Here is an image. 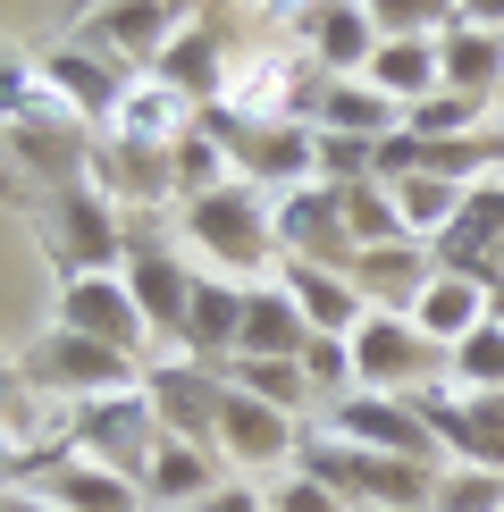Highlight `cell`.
I'll list each match as a JSON object with an SVG mask.
<instances>
[{
    "label": "cell",
    "mask_w": 504,
    "mask_h": 512,
    "mask_svg": "<svg viewBox=\"0 0 504 512\" xmlns=\"http://www.w3.org/2000/svg\"><path fill=\"white\" fill-rule=\"evenodd\" d=\"M437 42H446V34H437ZM437 42H378L362 76H370L387 101H404V110H412V101L446 93V59H437Z\"/></svg>",
    "instance_id": "27"
},
{
    "label": "cell",
    "mask_w": 504,
    "mask_h": 512,
    "mask_svg": "<svg viewBox=\"0 0 504 512\" xmlns=\"http://www.w3.org/2000/svg\"><path fill=\"white\" fill-rule=\"evenodd\" d=\"M194 126H202V101H185L177 84H160L152 68H143L135 84H126V101L110 110L101 135H118V143H185Z\"/></svg>",
    "instance_id": "22"
},
{
    "label": "cell",
    "mask_w": 504,
    "mask_h": 512,
    "mask_svg": "<svg viewBox=\"0 0 504 512\" xmlns=\"http://www.w3.org/2000/svg\"><path fill=\"white\" fill-rule=\"evenodd\" d=\"M34 59H42V93H51L68 118H84L93 135L110 126V110L126 101V84L143 76V68H126V59H110L93 34H68V42H51V51H34Z\"/></svg>",
    "instance_id": "6"
},
{
    "label": "cell",
    "mask_w": 504,
    "mask_h": 512,
    "mask_svg": "<svg viewBox=\"0 0 504 512\" xmlns=\"http://www.w3.org/2000/svg\"><path fill=\"white\" fill-rule=\"evenodd\" d=\"M488 319H496V286H479V277H462V269H437L429 294L412 303V328L429 336L437 353H454L462 336H479Z\"/></svg>",
    "instance_id": "23"
},
{
    "label": "cell",
    "mask_w": 504,
    "mask_h": 512,
    "mask_svg": "<svg viewBox=\"0 0 504 512\" xmlns=\"http://www.w3.org/2000/svg\"><path fill=\"white\" fill-rule=\"evenodd\" d=\"M227 68H236V51H227V26H219V17H185L177 42L160 51V68H152V76H160V84H177L185 101H202V110H210V101L227 93Z\"/></svg>",
    "instance_id": "19"
},
{
    "label": "cell",
    "mask_w": 504,
    "mask_h": 512,
    "mask_svg": "<svg viewBox=\"0 0 504 512\" xmlns=\"http://www.w3.org/2000/svg\"><path fill=\"white\" fill-rule=\"evenodd\" d=\"M496 118H504V84H496Z\"/></svg>",
    "instance_id": "48"
},
{
    "label": "cell",
    "mask_w": 504,
    "mask_h": 512,
    "mask_svg": "<svg viewBox=\"0 0 504 512\" xmlns=\"http://www.w3.org/2000/svg\"><path fill=\"white\" fill-rule=\"evenodd\" d=\"M311 126L320 135H353V143H387V135H404V101H387L370 76H320Z\"/></svg>",
    "instance_id": "21"
},
{
    "label": "cell",
    "mask_w": 504,
    "mask_h": 512,
    "mask_svg": "<svg viewBox=\"0 0 504 512\" xmlns=\"http://www.w3.org/2000/svg\"><path fill=\"white\" fill-rule=\"evenodd\" d=\"M378 42H437L454 34V0H362Z\"/></svg>",
    "instance_id": "33"
},
{
    "label": "cell",
    "mask_w": 504,
    "mask_h": 512,
    "mask_svg": "<svg viewBox=\"0 0 504 512\" xmlns=\"http://www.w3.org/2000/svg\"><path fill=\"white\" fill-rule=\"evenodd\" d=\"M68 445H76V454H93V462H110V471H126V479L143 487V462H152V445H160V412H152V395L126 387V395L76 403V412H68Z\"/></svg>",
    "instance_id": "9"
},
{
    "label": "cell",
    "mask_w": 504,
    "mask_h": 512,
    "mask_svg": "<svg viewBox=\"0 0 504 512\" xmlns=\"http://www.w3.org/2000/svg\"><path fill=\"white\" fill-rule=\"evenodd\" d=\"M320 429L345 437V445H362V454H404V462H437V471H446V454H437V437H429V420H420L412 395L353 387L345 403H328V412H320Z\"/></svg>",
    "instance_id": "10"
},
{
    "label": "cell",
    "mask_w": 504,
    "mask_h": 512,
    "mask_svg": "<svg viewBox=\"0 0 504 512\" xmlns=\"http://www.w3.org/2000/svg\"><path fill=\"white\" fill-rule=\"evenodd\" d=\"M185 26V0H110V9H93L76 34H93L110 59H126V68H160V51L177 42Z\"/></svg>",
    "instance_id": "15"
},
{
    "label": "cell",
    "mask_w": 504,
    "mask_h": 512,
    "mask_svg": "<svg viewBox=\"0 0 504 512\" xmlns=\"http://www.w3.org/2000/svg\"><path fill=\"white\" fill-rule=\"evenodd\" d=\"M345 345H353V378H362L370 395H420V387L446 378V353H437L404 311H370Z\"/></svg>",
    "instance_id": "5"
},
{
    "label": "cell",
    "mask_w": 504,
    "mask_h": 512,
    "mask_svg": "<svg viewBox=\"0 0 504 512\" xmlns=\"http://www.w3.org/2000/svg\"><path fill=\"white\" fill-rule=\"evenodd\" d=\"M446 378L471 395H504V319H488L479 336H462V345L446 353Z\"/></svg>",
    "instance_id": "35"
},
{
    "label": "cell",
    "mask_w": 504,
    "mask_h": 512,
    "mask_svg": "<svg viewBox=\"0 0 504 512\" xmlns=\"http://www.w3.org/2000/svg\"><path fill=\"white\" fill-rule=\"evenodd\" d=\"M51 328L93 336V345H110L126 361H152V345H160L143 303H135V286H126V269H68L51 294Z\"/></svg>",
    "instance_id": "2"
},
{
    "label": "cell",
    "mask_w": 504,
    "mask_h": 512,
    "mask_svg": "<svg viewBox=\"0 0 504 512\" xmlns=\"http://www.w3.org/2000/svg\"><path fill=\"white\" fill-rule=\"evenodd\" d=\"M9 454H17V445H9V429H0V471H9Z\"/></svg>",
    "instance_id": "46"
},
{
    "label": "cell",
    "mask_w": 504,
    "mask_h": 512,
    "mask_svg": "<svg viewBox=\"0 0 504 512\" xmlns=\"http://www.w3.org/2000/svg\"><path fill=\"white\" fill-rule=\"evenodd\" d=\"M51 210V252H59V277L68 269H126V210L101 194L93 177L68 185V194L42 202Z\"/></svg>",
    "instance_id": "11"
},
{
    "label": "cell",
    "mask_w": 504,
    "mask_h": 512,
    "mask_svg": "<svg viewBox=\"0 0 504 512\" xmlns=\"http://www.w3.org/2000/svg\"><path fill=\"white\" fill-rule=\"evenodd\" d=\"M0 512H68V504H51L34 479H0Z\"/></svg>",
    "instance_id": "41"
},
{
    "label": "cell",
    "mask_w": 504,
    "mask_h": 512,
    "mask_svg": "<svg viewBox=\"0 0 504 512\" xmlns=\"http://www.w3.org/2000/svg\"><path fill=\"white\" fill-rule=\"evenodd\" d=\"M194 512H202V504H194Z\"/></svg>",
    "instance_id": "49"
},
{
    "label": "cell",
    "mask_w": 504,
    "mask_h": 512,
    "mask_svg": "<svg viewBox=\"0 0 504 512\" xmlns=\"http://www.w3.org/2000/svg\"><path fill=\"white\" fill-rule=\"evenodd\" d=\"M303 420L294 412H278V403H252V395H236L227 387V403H219V462H236V471H294V454H303Z\"/></svg>",
    "instance_id": "13"
},
{
    "label": "cell",
    "mask_w": 504,
    "mask_h": 512,
    "mask_svg": "<svg viewBox=\"0 0 504 512\" xmlns=\"http://www.w3.org/2000/svg\"><path fill=\"white\" fill-rule=\"evenodd\" d=\"M294 51H303L320 76H362L370 51H378V26H370L362 0H320V9H311V26L294 34Z\"/></svg>",
    "instance_id": "20"
},
{
    "label": "cell",
    "mask_w": 504,
    "mask_h": 512,
    "mask_svg": "<svg viewBox=\"0 0 504 512\" xmlns=\"http://www.w3.org/2000/svg\"><path fill=\"white\" fill-rule=\"evenodd\" d=\"M420 420H429L437 454L454 462V471H504V395H471L454 387V378H437V387H420Z\"/></svg>",
    "instance_id": "7"
},
{
    "label": "cell",
    "mask_w": 504,
    "mask_h": 512,
    "mask_svg": "<svg viewBox=\"0 0 504 512\" xmlns=\"http://www.w3.org/2000/svg\"><path fill=\"white\" fill-rule=\"evenodd\" d=\"M177 227L185 244L202 252L219 277H244V286H261V269L278 277V227H269V194L261 185H219V194H194L177 202Z\"/></svg>",
    "instance_id": "1"
},
{
    "label": "cell",
    "mask_w": 504,
    "mask_h": 512,
    "mask_svg": "<svg viewBox=\"0 0 504 512\" xmlns=\"http://www.w3.org/2000/svg\"><path fill=\"white\" fill-rule=\"evenodd\" d=\"M269 227H278V261H320V269H353V236H345V194L320 185H294L269 194Z\"/></svg>",
    "instance_id": "12"
},
{
    "label": "cell",
    "mask_w": 504,
    "mask_h": 512,
    "mask_svg": "<svg viewBox=\"0 0 504 512\" xmlns=\"http://www.w3.org/2000/svg\"><path fill=\"white\" fill-rule=\"evenodd\" d=\"M143 395H152V412H160V437L219 445L227 370H210V361H194V353H160V361H143Z\"/></svg>",
    "instance_id": "8"
},
{
    "label": "cell",
    "mask_w": 504,
    "mask_h": 512,
    "mask_svg": "<svg viewBox=\"0 0 504 512\" xmlns=\"http://www.w3.org/2000/svg\"><path fill=\"white\" fill-rule=\"evenodd\" d=\"M210 496H219V445L160 437L152 462H143V504H152V512H194Z\"/></svg>",
    "instance_id": "24"
},
{
    "label": "cell",
    "mask_w": 504,
    "mask_h": 512,
    "mask_svg": "<svg viewBox=\"0 0 504 512\" xmlns=\"http://www.w3.org/2000/svg\"><path fill=\"white\" fill-rule=\"evenodd\" d=\"M387 194H395V219H404L412 244H446V227L462 219V194H471V185H454V177H437V168H420V177L387 185Z\"/></svg>",
    "instance_id": "28"
},
{
    "label": "cell",
    "mask_w": 504,
    "mask_h": 512,
    "mask_svg": "<svg viewBox=\"0 0 504 512\" xmlns=\"http://www.w3.org/2000/svg\"><path fill=\"white\" fill-rule=\"evenodd\" d=\"M353 286H362V303L370 311H404L412 319V303L429 294V277H437V244H370V252H353Z\"/></svg>",
    "instance_id": "17"
},
{
    "label": "cell",
    "mask_w": 504,
    "mask_h": 512,
    "mask_svg": "<svg viewBox=\"0 0 504 512\" xmlns=\"http://www.w3.org/2000/svg\"><path fill=\"white\" fill-rule=\"evenodd\" d=\"M269 512H353L336 487H320V479H303V471H286L278 487H269Z\"/></svg>",
    "instance_id": "39"
},
{
    "label": "cell",
    "mask_w": 504,
    "mask_h": 512,
    "mask_svg": "<svg viewBox=\"0 0 504 512\" xmlns=\"http://www.w3.org/2000/svg\"><path fill=\"white\" fill-rule=\"evenodd\" d=\"M252 9H261L269 26H286V34H303V26H311V9H320V0H252Z\"/></svg>",
    "instance_id": "42"
},
{
    "label": "cell",
    "mask_w": 504,
    "mask_h": 512,
    "mask_svg": "<svg viewBox=\"0 0 504 512\" xmlns=\"http://www.w3.org/2000/svg\"><path fill=\"white\" fill-rule=\"evenodd\" d=\"M437 512H504V471H437Z\"/></svg>",
    "instance_id": "38"
},
{
    "label": "cell",
    "mask_w": 504,
    "mask_h": 512,
    "mask_svg": "<svg viewBox=\"0 0 504 512\" xmlns=\"http://www.w3.org/2000/svg\"><path fill=\"white\" fill-rule=\"evenodd\" d=\"M126 286H135V303H143V319H152V336H160L168 353H177L202 269H185V252L168 244L152 219H135V210H126Z\"/></svg>",
    "instance_id": "4"
},
{
    "label": "cell",
    "mask_w": 504,
    "mask_h": 512,
    "mask_svg": "<svg viewBox=\"0 0 504 512\" xmlns=\"http://www.w3.org/2000/svg\"><path fill=\"white\" fill-rule=\"evenodd\" d=\"M303 378H311V395H320V412L345 403L353 387H362V378H353V345H345V336H311V345H303ZM320 412H311V420H320Z\"/></svg>",
    "instance_id": "36"
},
{
    "label": "cell",
    "mask_w": 504,
    "mask_h": 512,
    "mask_svg": "<svg viewBox=\"0 0 504 512\" xmlns=\"http://www.w3.org/2000/svg\"><path fill=\"white\" fill-rule=\"evenodd\" d=\"M345 194V236H353V252H370V244H404V219H395V194L387 185H336Z\"/></svg>",
    "instance_id": "34"
},
{
    "label": "cell",
    "mask_w": 504,
    "mask_h": 512,
    "mask_svg": "<svg viewBox=\"0 0 504 512\" xmlns=\"http://www.w3.org/2000/svg\"><path fill=\"white\" fill-rule=\"evenodd\" d=\"M244 277H219V269H202V286H194V311H185V336H177V353H194L210 361V370H227L244 345Z\"/></svg>",
    "instance_id": "18"
},
{
    "label": "cell",
    "mask_w": 504,
    "mask_h": 512,
    "mask_svg": "<svg viewBox=\"0 0 504 512\" xmlns=\"http://www.w3.org/2000/svg\"><path fill=\"white\" fill-rule=\"evenodd\" d=\"M437 59H446V93H471L496 110V84H504V34H479V26H454L437 42Z\"/></svg>",
    "instance_id": "29"
},
{
    "label": "cell",
    "mask_w": 504,
    "mask_h": 512,
    "mask_svg": "<svg viewBox=\"0 0 504 512\" xmlns=\"http://www.w3.org/2000/svg\"><path fill=\"white\" fill-rule=\"evenodd\" d=\"M244 168H236V143L219 135V126H194V135L177 143V202H194V194H219V185H236Z\"/></svg>",
    "instance_id": "31"
},
{
    "label": "cell",
    "mask_w": 504,
    "mask_h": 512,
    "mask_svg": "<svg viewBox=\"0 0 504 512\" xmlns=\"http://www.w3.org/2000/svg\"><path fill=\"white\" fill-rule=\"evenodd\" d=\"M479 126H488V101H471V93H429L404 110V135H420V143H462Z\"/></svg>",
    "instance_id": "32"
},
{
    "label": "cell",
    "mask_w": 504,
    "mask_h": 512,
    "mask_svg": "<svg viewBox=\"0 0 504 512\" xmlns=\"http://www.w3.org/2000/svg\"><path fill=\"white\" fill-rule=\"evenodd\" d=\"M353 512H387V504H353Z\"/></svg>",
    "instance_id": "47"
},
{
    "label": "cell",
    "mask_w": 504,
    "mask_h": 512,
    "mask_svg": "<svg viewBox=\"0 0 504 512\" xmlns=\"http://www.w3.org/2000/svg\"><path fill=\"white\" fill-rule=\"evenodd\" d=\"M278 286L294 294V311L311 319V336H353L370 319L362 286H353L345 269H320V261H278Z\"/></svg>",
    "instance_id": "25"
},
{
    "label": "cell",
    "mask_w": 504,
    "mask_h": 512,
    "mask_svg": "<svg viewBox=\"0 0 504 512\" xmlns=\"http://www.w3.org/2000/svg\"><path fill=\"white\" fill-rule=\"evenodd\" d=\"M17 395H26V370H17V361H0V429H9V412H17Z\"/></svg>",
    "instance_id": "44"
},
{
    "label": "cell",
    "mask_w": 504,
    "mask_h": 512,
    "mask_svg": "<svg viewBox=\"0 0 504 512\" xmlns=\"http://www.w3.org/2000/svg\"><path fill=\"white\" fill-rule=\"evenodd\" d=\"M437 269H462V277H479V286H504V168L462 194V219L446 227V244H437Z\"/></svg>",
    "instance_id": "14"
},
{
    "label": "cell",
    "mask_w": 504,
    "mask_h": 512,
    "mask_svg": "<svg viewBox=\"0 0 504 512\" xmlns=\"http://www.w3.org/2000/svg\"><path fill=\"white\" fill-rule=\"evenodd\" d=\"M68 9H76V17H93V9H110V0H68Z\"/></svg>",
    "instance_id": "45"
},
{
    "label": "cell",
    "mask_w": 504,
    "mask_h": 512,
    "mask_svg": "<svg viewBox=\"0 0 504 512\" xmlns=\"http://www.w3.org/2000/svg\"><path fill=\"white\" fill-rule=\"evenodd\" d=\"M17 370H26V387L59 395V403H101V395H126L143 387V361H126L110 345H93V336H68V328H42L26 353H17Z\"/></svg>",
    "instance_id": "3"
},
{
    "label": "cell",
    "mask_w": 504,
    "mask_h": 512,
    "mask_svg": "<svg viewBox=\"0 0 504 512\" xmlns=\"http://www.w3.org/2000/svg\"><path fill=\"white\" fill-rule=\"evenodd\" d=\"M303 345H311V319L294 311V294L278 286V277H261V286L244 294V345L236 353H252V361H303Z\"/></svg>",
    "instance_id": "26"
},
{
    "label": "cell",
    "mask_w": 504,
    "mask_h": 512,
    "mask_svg": "<svg viewBox=\"0 0 504 512\" xmlns=\"http://www.w3.org/2000/svg\"><path fill=\"white\" fill-rule=\"evenodd\" d=\"M42 59H26L17 42H0V126H17L26 110H42Z\"/></svg>",
    "instance_id": "37"
},
{
    "label": "cell",
    "mask_w": 504,
    "mask_h": 512,
    "mask_svg": "<svg viewBox=\"0 0 504 512\" xmlns=\"http://www.w3.org/2000/svg\"><path fill=\"white\" fill-rule=\"evenodd\" d=\"M227 387L236 395H252V403H278V412H320V395H311V378H303V361H252V353H236L227 361Z\"/></svg>",
    "instance_id": "30"
},
{
    "label": "cell",
    "mask_w": 504,
    "mask_h": 512,
    "mask_svg": "<svg viewBox=\"0 0 504 512\" xmlns=\"http://www.w3.org/2000/svg\"><path fill=\"white\" fill-rule=\"evenodd\" d=\"M202 512H269V496H261L252 479H219V496H210Z\"/></svg>",
    "instance_id": "40"
},
{
    "label": "cell",
    "mask_w": 504,
    "mask_h": 512,
    "mask_svg": "<svg viewBox=\"0 0 504 512\" xmlns=\"http://www.w3.org/2000/svg\"><path fill=\"white\" fill-rule=\"evenodd\" d=\"M26 479H34L51 504H68V512H135V504H143V487L126 479V471H110V462H93V454H76V445H59V454L26 462Z\"/></svg>",
    "instance_id": "16"
},
{
    "label": "cell",
    "mask_w": 504,
    "mask_h": 512,
    "mask_svg": "<svg viewBox=\"0 0 504 512\" xmlns=\"http://www.w3.org/2000/svg\"><path fill=\"white\" fill-rule=\"evenodd\" d=\"M454 26H479V34H504V0H454Z\"/></svg>",
    "instance_id": "43"
}]
</instances>
